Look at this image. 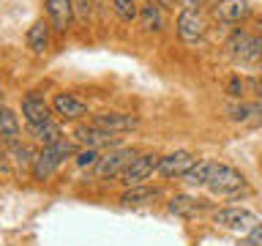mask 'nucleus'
Returning <instances> with one entry per match:
<instances>
[{"label": "nucleus", "instance_id": "nucleus-1", "mask_svg": "<svg viewBox=\"0 0 262 246\" xmlns=\"http://www.w3.org/2000/svg\"><path fill=\"white\" fill-rule=\"evenodd\" d=\"M74 153V145L69 142V139H60V142H55V145H47V148H41L38 156H36V164H33V170H30V175L36 178V180H47V178H52L57 167L69 159V156Z\"/></svg>", "mask_w": 262, "mask_h": 246}, {"label": "nucleus", "instance_id": "nucleus-2", "mask_svg": "<svg viewBox=\"0 0 262 246\" xmlns=\"http://www.w3.org/2000/svg\"><path fill=\"white\" fill-rule=\"evenodd\" d=\"M208 189L213 194H221V197H235L237 192L246 189V178L241 170L216 161L213 164V172H210V180H208Z\"/></svg>", "mask_w": 262, "mask_h": 246}, {"label": "nucleus", "instance_id": "nucleus-3", "mask_svg": "<svg viewBox=\"0 0 262 246\" xmlns=\"http://www.w3.org/2000/svg\"><path fill=\"white\" fill-rule=\"evenodd\" d=\"M137 156L139 153L134 151V148H112V151H106L101 159L96 161V167H93L96 178H120Z\"/></svg>", "mask_w": 262, "mask_h": 246}, {"label": "nucleus", "instance_id": "nucleus-4", "mask_svg": "<svg viewBox=\"0 0 262 246\" xmlns=\"http://www.w3.org/2000/svg\"><path fill=\"white\" fill-rule=\"evenodd\" d=\"M213 224H219L221 230H229V233L246 235L259 224V219H257V213H251L246 208H219L213 213Z\"/></svg>", "mask_w": 262, "mask_h": 246}, {"label": "nucleus", "instance_id": "nucleus-5", "mask_svg": "<svg viewBox=\"0 0 262 246\" xmlns=\"http://www.w3.org/2000/svg\"><path fill=\"white\" fill-rule=\"evenodd\" d=\"M227 52H229V57L243 60V63L262 60V44H259V38L251 36V33H246V30H235L232 36L227 38Z\"/></svg>", "mask_w": 262, "mask_h": 246}, {"label": "nucleus", "instance_id": "nucleus-6", "mask_svg": "<svg viewBox=\"0 0 262 246\" xmlns=\"http://www.w3.org/2000/svg\"><path fill=\"white\" fill-rule=\"evenodd\" d=\"M178 36L180 41H186V44H200V41L205 38V33H208V22H205L202 11H180L178 14Z\"/></svg>", "mask_w": 262, "mask_h": 246}, {"label": "nucleus", "instance_id": "nucleus-7", "mask_svg": "<svg viewBox=\"0 0 262 246\" xmlns=\"http://www.w3.org/2000/svg\"><path fill=\"white\" fill-rule=\"evenodd\" d=\"M159 159H161L159 153H139L137 159L126 167V172L120 175L123 183H126L128 189H131V186H142L145 180L150 178L156 170H159Z\"/></svg>", "mask_w": 262, "mask_h": 246}, {"label": "nucleus", "instance_id": "nucleus-8", "mask_svg": "<svg viewBox=\"0 0 262 246\" xmlns=\"http://www.w3.org/2000/svg\"><path fill=\"white\" fill-rule=\"evenodd\" d=\"M52 104L44 101V96L38 93H28L22 98V118L28 120L30 129H41L47 123H52Z\"/></svg>", "mask_w": 262, "mask_h": 246}, {"label": "nucleus", "instance_id": "nucleus-9", "mask_svg": "<svg viewBox=\"0 0 262 246\" xmlns=\"http://www.w3.org/2000/svg\"><path fill=\"white\" fill-rule=\"evenodd\" d=\"M93 123L96 129H104V131H110V134H123V131H134L139 126V118L137 115H131V112H98L93 115Z\"/></svg>", "mask_w": 262, "mask_h": 246}, {"label": "nucleus", "instance_id": "nucleus-10", "mask_svg": "<svg viewBox=\"0 0 262 246\" xmlns=\"http://www.w3.org/2000/svg\"><path fill=\"white\" fill-rule=\"evenodd\" d=\"M200 161L191 151H175V153H167L159 159V175L161 178H183L194 164Z\"/></svg>", "mask_w": 262, "mask_h": 246}, {"label": "nucleus", "instance_id": "nucleus-11", "mask_svg": "<svg viewBox=\"0 0 262 246\" xmlns=\"http://www.w3.org/2000/svg\"><path fill=\"white\" fill-rule=\"evenodd\" d=\"M44 11H47V22L52 25L55 33H66L77 19L74 0H44Z\"/></svg>", "mask_w": 262, "mask_h": 246}, {"label": "nucleus", "instance_id": "nucleus-12", "mask_svg": "<svg viewBox=\"0 0 262 246\" xmlns=\"http://www.w3.org/2000/svg\"><path fill=\"white\" fill-rule=\"evenodd\" d=\"M74 139L82 145V148H106V151H112V148H120V137L118 134H110V131L104 129H96L93 123L90 126H79L74 131Z\"/></svg>", "mask_w": 262, "mask_h": 246}, {"label": "nucleus", "instance_id": "nucleus-13", "mask_svg": "<svg viewBox=\"0 0 262 246\" xmlns=\"http://www.w3.org/2000/svg\"><path fill=\"white\" fill-rule=\"evenodd\" d=\"M208 208H210L208 200H196L191 194H175V197H169V202H167V211L178 219H194V216H200V213H205Z\"/></svg>", "mask_w": 262, "mask_h": 246}, {"label": "nucleus", "instance_id": "nucleus-14", "mask_svg": "<svg viewBox=\"0 0 262 246\" xmlns=\"http://www.w3.org/2000/svg\"><path fill=\"white\" fill-rule=\"evenodd\" d=\"M213 16L224 25H235V22H243L251 16V6L249 0H219L213 6Z\"/></svg>", "mask_w": 262, "mask_h": 246}, {"label": "nucleus", "instance_id": "nucleus-15", "mask_svg": "<svg viewBox=\"0 0 262 246\" xmlns=\"http://www.w3.org/2000/svg\"><path fill=\"white\" fill-rule=\"evenodd\" d=\"M52 112L66 118V120H79V118H85V115H90L88 104L82 101V98H77L74 93H55L52 96Z\"/></svg>", "mask_w": 262, "mask_h": 246}, {"label": "nucleus", "instance_id": "nucleus-16", "mask_svg": "<svg viewBox=\"0 0 262 246\" xmlns=\"http://www.w3.org/2000/svg\"><path fill=\"white\" fill-rule=\"evenodd\" d=\"M161 197V189L159 186H131L126 192L120 194V205H126V208H137V205H150Z\"/></svg>", "mask_w": 262, "mask_h": 246}, {"label": "nucleus", "instance_id": "nucleus-17", "mask_svg": "<svg viewBox=\"0 0 262 246\" xmlns=\"http://www.w3.org/2000/svg\"><path fill=\"white\" fill-rule=\"evenodd\" d=\"M25 41H28V47H30L36 55L47 52L49 41H52V25H49L47 19H36V22L30 25V30H28V36H25Z\"/></svg>", "mask_w": 262, "mask_h": 246}, {"label": "nucleus", "instance_id": "nucleus-18", "mask_svg": "<svg viewBox=\"0 0 262 246\" xmlns=\"http://www.w3.org/2000/svg\"><path fill=\"white\" fill-rule=\"evenodd\" d=\"M139 28L142 30H147V33H159L161 28H164V16H161V6L156 3V0H147V3H142L139 6Z\"/></svg>", "mask_w": 262, "mask_h": 246}, {"label": "nucleus", "instance_id": "nucleus-19", "mask_svg": "<svg viewBox=\"0 0 262 246\" xmlns=\"http://www.w3.org/2000/svg\"><path fill=\"white\" fill-rule=\"evenodd\" d=\"M19 139V120H16V112L8 110L3 104L0 107V142H16Z\"/></svg>", "mask_w": 262, "mask_h": 246}, {"label": "nucleus", "instance_id": "nucleus-20", "mask_svg": "<svg viewBox=\"0 0 262 246\" xmlns=\"http://www.w3.org/2000/svg\"><path fill=\"white\" fill-rule=\"evenodd\" d=\"M8 156H11V161L19 164L22 170H33V164H36V156H38V153L33 151L28 142H19V139H16V142L8 145Z\"/></svg>", "mask_w": 262, "mask_h": 246}, {"label": "nucleus", "instance_id": "nucleus-21", "mask_svg": "<svg viewBox=\"0 0 262 246\" xmlns=\"http://www.w3.org/2000/svg\"><path fill=\"white\" fill-rule=\"evenodd\" d=\"M213 164H216L213 159H200V161H196L194 167L183 175V180H186L188 186H208L210 172H213Z\"/></svg>", "mask_w": 262, "mask_h": 246}, {"label": "nucleus", "instance_id": "nucleus-22", "mask_svg": "<svg viewBox=\"0 0 262 246\" xmlns=\"http://www.w3.org/2000/svg\"><path fill=\"white\" fill-rule=\"evenodd\" d=\"M33 131V137L38 139L41 145H55V142H60L63 139V131H60V126H57V123L52 120V123H47V126H41V129H30Z\"/></svg>", "mask_w": 262, "mask_h": 246}, {"label": "nucleus", "instance_id": "nucleus-23", "mask_svg": "<svg viewBox=\"0 0 262 246\" xmlns=\"http://www.w3.org/2000/svg\"><path fill=\"white\" fill-rule=\"evenodd\" d=\"M112 11L118 14L120 22H134L139 16V3L137 0H112Z\"/></svg>", "mask_w": 262, "mask_h": 246}, {"label": "nucleus", "instance_id": "nucleus-24", "mask_svg": "<svg viewBox=\"0 0 262 246\" xmlns=\"http://www.w3.org/2000/svg\"><path fill=\"white\" fill-rule=\"evenodd\" d=\"M101 159V156H98V151L96 148H82V151L77 153V167H96V161Z\"/></svg>", "mask_w": 262, "mask_h": 246}, {"label": "nucleus", "instance_id": "nucleus-25", "mask_svg": "<svg viewBox=\"0 0 262 246\" xmlns=\"http://www.w3.org/2000/svg\"><path fill=\"white\" fill-rule=\"evenodd\" d=\"M237 246H262V221L251 230V233H246L241 241H237Z\"/></svg>", "mask_w": 262, "mask_h": 246}, {"label": "nucleus", "instance_id": "nucleus-26", "mask_svg": "<svg viewBox=\"0 0 262 246\" xmlns=\"http://www.w3.org/2000/svg\"><path fill=\"white\" fill-rule=\"evenodd\" d=\"M202 3H208V0H180V8H186V11H200Z\"/></svg>", "mask_w": 262, "mask_h": 246}, {"label": "nucleus", "instance_id": "nucleus-27", "mask_svg": "<svg viewBox=\"0 0 262 246\" xmlns=\"http://www.w3.org/2000/svg\"><path fill=\"white\" fill-rule=\"evenodd\" d=\"M229 93H232V96H241V93H243V82H241V79H232V82H229Z\"/></svg>", "mask_w": 262, "mask_h": 246}, {"label": "nucleus", "instance_id": "nucleus-28", "mask_svg": "<svg viewBox=\"0 0 262 246\" xmlns=\"http://www.w3.org/2000/svg\"><path fill=\"white\" fill-rule=\"evenodd\" d=\"M156 3H159L161 8H172V6H175V3H178V0H156Z\"/></svg>", "mask_w": 262, "mask_h": 246}, {"label": "nucleus", "instance_id": "nucleus-29", "mask_svg": "<svg viewBox=\"0 0 262 246\" xmlns=\"http://www.w3.org/2000/svg\"><path fill=\"white\" fill-rule=\"evenodd\" d=\"M257 38H259V44H262V16L257 19Z\"/></svg>", "mask_w": 262, "mask_h": 246}, {"label": "nucleus", "instance_id": "nucleus-30", "mask_svg": "<svg viewBox=\"0 0 262 246\" xmlns=\"http://www.w3.org/2000/svg\"><path fill=\"white\" fill-rule=\"evenodd\" d=\"M257 96H259V101H262V82L257 85Z\"/></svg>", "mask_w": 262, "mask_h": 246}, {"label": "nucleus", "instance_id": "nucleus-31", "mask_svg": "<svg viewBox=\"0 0 262 246\" xmlns=\"http://www.w3.org/2000/svg\"><path fill=\"white\" fill-rule=\"evenodd\" d=\"M210 3H213V6H216V3H219V0H210Z\"/></svg>", "mask_w": 262, "mask_h": 246}, {"label": "nucleus", "instance_id": "nucleus-32", "mask_svg": "<svg viewBox=\"0 0 262 246\" xmlns=\"http://www.w3.org/2000/svg\"><path fill=\"white\" fill-rule=\"evenodd\" d=\"M0 107H3V96H0Z\"/></svg>", "mask_w": 262, "mask_h": 246}]
</instances>
